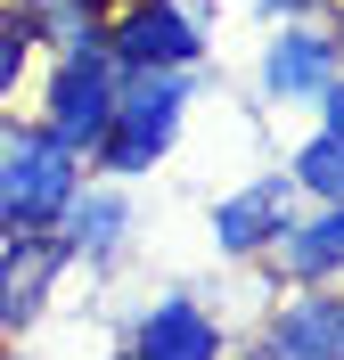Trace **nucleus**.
Wrapping results in <instances>:
<instances>
[{
	"label": "nucleus",
	"mask_w": 344,
	"mask_h": 360,
	"mask_svg": "<svg viewBox=\"0 0 344 360\" xmlns=\"http://www.w3.org/2000/svg\"><path fill=\"white\" fill-rule=\"evenodd\" d=\"M205 90H213V58H205V66H123V82H115V115H107V131H98V148L82 164H91L98 180L139 188V180L181 148L189 107H197Z\"/></svg>",
	"instance_id": "1"
},
{
	"label": "nucleus",
	"mask_w": 344,
	"mask_h": 360,
	"mask_svg": "<svg viewBox=\"0 0 344 360\" xmlns=\"http://www.w3.org/2000/svg\"><path fill=\"white\" fill-rule=\"evenodd\" d=\"M42 74V33L25 17V0H0V107H17Z\"/></svg>",
	"instance_id": "13"
},
{
	"label": "nucleus",
	"mask_w": 344,
	"mask_h": 360,
	"mask_svg": "<svg viewBox=\"0 0 344 360\" xmlns=\"http://www.w3.org/2000/svg\"><path fill=\"white\" fill-rule=\"evenodd\" d=\"M262 360H336L344 352V295L336 287H287L271 319L254 328Z\"/></svg>",
	"instance_id": "11"
},
{
	"label": "nucleus",
	"mask_w": 344,
	"mask_h": 360,
	"mask_svg": "<svg viewBox=\"0 0 344 360\" xmlns=\"http://www.w3.org/2000/svg\"><path fill=\"white\" fill-rule=\"evenodd\" d=\"M271 41L254 49V98L271 115L287 107H312L328 82H344V41L328 33V17H287V25H262Z\"/></svg>",
	"instance_id": "5"
},
{
	"label": "nucleus",
	"mask_w": 344,
	"mask_h": 360,
	"mask_svg": "<svg viewBox=\"0 0 344 360\" xmlns=\"http://www.w3.org/2000/svg\"><path fill=\"white\" fill-rule=\"evenodd\" d=\"M123 344H132L139 360H213V352H229V328L213 319L205 295L164 287V295H148V303L123 319Z\"/></svg>",
	"instance_id": "8"
},
{
	"label": "nucleus",
	"mask_w": 344,
	"mask_h": 360,
	"mask_svg": "<svg viewBox=\"0 0 344 360\" xmlns=\"http://www.w3.org/2000/svg\"><path fill=\"white\" fill-rule=\"evenodd\" d=\"M222 41V0H115L107 58L115 66H205Z\"/></svg>",
	"instance_id": "3"
},
{
	"label": "nucleus",
	"mask_w": 344,
	"mask_h": 360,
	"mask_svg": "<svg viewBox=\"0 0 344 360\" xmlns=\"http://www.w3.org/2000/svg\"><path fill=\"white\" fill-rule=\"evenodd\" d=\"M132 229H139V213H132V188L123 180H82L74 188V205L58 213V246H66V262L74 270H91V278H107L123 254H132Z\"/></svg>",
	"instance_id": "7"
},
{
	"label": "nucleus",
	"mask_w": 344,
	"mask_h": 360,
	"mask_svg": "<svg viewBox=\"0 0 344 360\" xmlns=\"http://www.w3.org/2000/svg\"><path fill=\"white\" fill-rule=\"evenodd\" d=\"M262 270H271L279 287H336L344 278V197L295 205L287 229L271 238V254H262Z\"/></svg>",
	"instance_id": "10"
},
{
	"label": "nucleus",
	"mask_w": 344,
	"mask_h": 360,
	"mask_svg": "<svg viewBox=\"0 0 344 360\" xmlns=\"http://www.w3.org/2000/svg\"><path fill=\"white\" fill-rule=\"evenodd\" d=\"M25 17H33V33H42V58H58V49H98V41H107V17L82 8V0H25Z\"/></svg>",
	"instance_id": "14"
},
{
	"label": "nucleus",
	"mask_w": 344,
	"mask_h": 360,
	"mask_svg": "<svg viewBox=\"0 0 344 360\" xmlns=\"http://www.w3.org/2000/svg\"><path fill=\"white\" fill-rule=\"evenodd\" d=\"M115 82H123V66L107 58V41L98 49H58L33 74V115L66 139L74 156H91L98 131H107V115H115Z\"/></svg>",
	"instance_id": "4"
},
{
	"label": "nucleus",
	"mask_w": 344,
	"mask_h": 360,
	"mask_svg": "<svg viewBox=\"0 0 344 360\" xmlns=\"http://www.w3.org/2000/svg\"><path fill=\"white\" fill-rule=\"evenodd\" d=\"M66 246L58 229H33V238H0V336H33L66 287Z\"/></svg>",
	"instance_id": "9"
},
{
	"label": "nucleus",
	"mask_w": 344,
	"mask_h": 360,
	"mask_svg": "<svg viewBox=\"0 0 344 360\" xmlns=\"http://www.w3.org/2000/svg\"><path fill=\"white\" fill-rule=\"evenodd\" d=\"M279 172L295 180V197H303V205H328V197H344V131L312 123V131L295 139V156L279 164Z\"/></svg>",
	"instance_id": "12"
},
{
	"label": "nucleus",
	"mask_w": 344,
	"mask_h": 360,
	"mask_svg": "<svg viewBox=\"0 0 344 360\" xmlns=\"http://www.w3.org/2000/svg\"><path fill=\"white\" fill-rule=\"evenodd\" d=\"M82 180H91V164L42 115H0V238L58 229V213L74 205Z\"/></svg>",
	"instance_id": "2"
},
{
	"label": "nucleus",
	"mask_w": 344,
	"mask_h": 360,
	"mask_svg": "<svg viewBox=\"0 0 344 360\" xmlns=\"http://www.w3.org/2000/svg\"><path fill=\"white\" fill-rule=\"evenodd\" d=\"M295 205H303V197H295V180H287V172H254V180H238L229 197H213L205 238H213V254H222V262H262Z\"/></svg>",
	"instance_id": "6"
},
{
	"label": "nucleus",
	"mask_w": 344,
	"mask_h": 360,
	"mask_svg": "<svg viewBox=\"0 0 344 360\" xmlns=\"http://www.w3.org/2000/svg\"><path fill=\"white\" fill-rule=\"evenodd\" d=\"M262 25H287V17H328V0H254Z\"/></svg>",
	"instance_id": "15"
}]
</instances>
